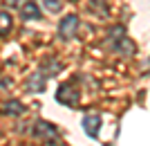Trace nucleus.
Segmentation results:
<instances>
[{
    "instance_id": "f257e3e1",
    "label": "nucleus",
    "mask_w": 150,
    "mask_h": 146,
    "mask_svg": "<svg viewBox=\"0 0 150 146\" xmlns=\"http://www.w3.org/2000/svg\"><path fill=\"white\" fill-rule=\"evenodd\" d=\"M76 29H79V18H76L74 14H69V16H65V18L61 20V25H58V36L69 41V38L76 36Z\"/></svg>"
},
{
    "instance_id": "f03ea898",
    "label": "nucleus",
    "mask_w": 150,
    "mask_h": 146,
    "mask_svg": "<svg viewBox=\"0 0 150 146\" xmlns=\"http://www.w3.org/2000/svg\"><path fill=\"white\" fill-rule=\"evenodd\" d=\"M56 99L61 103H65V106H76L79 103V92L74 88H69V85H61L56 92Z\"/></svg>"
},
{
    "instance_id": "7ed1b4c3",
    "label": "nucleus",
    "mask_w": 150,
    "mask_h": 146,
    "mask_svg": "<svg viewBox=\"0 0 150 146\" xmlns=\"http://www.w3.org/2000/svg\"><path fill=\"white\" fill-rule=\"evenodd\" d=\"M20 16L25 20H38L40 18V7H38L34 0H27V2H23V7H20Z\"/></svg>"
},
{
    "instance_id": "20e7f679",
    "label": "nucleus",
    "mask_w": 150,
    "mask_h": 146,
    "mask_svg": "<svg viewBox=\"0 0 150 146\" xmlns=\"http://www.w3.org/2000/svg\"><path fill=\"white\" fill-rule=\"evenodd\" d=\"M99 128H101V117L99 115H88L83 119V130L90 135V137H96L99 135Z\"/></svg>"
},
{
    "instance_id": "39448f33",
    "label": "nucleus",
    "mask_w": 150,
    "mask_h": 146,
    "mask_svg": "<svg viewBox=\"0 0 150 146\" xmlns=\"http://www.w3.org/2000/svg\"><path fill=\"white\" fill-rule=\"evenodd\" d=\"M34 135L36 137H45V140H52V137H56V128H54V124L38 121L36 126H34Z\"/></svg>"
},
{
    "instance_id": "423d86ee",
    "label": "nucleus",
    "mask_w": 150,
    "mask_h": 146,
    "mask_svg": "<svg viewBox=\"0 0 150 146\" xmlns=\"http://www.w3.org/2000/svg\"><path fill=\"white\" fill-rule=\"evenodd\" d=\"M27 88H29L31 92H40V90L45 88V74L36 72V74H34V76L29 79V81H27Z\"/></svg>"
},
{
    "instance_id": "0eeeda50",
    "label": "nucleus",
    "mask_w": 150,
    "mask_h": 146,
    "mask_svg": "<svg viewBox=\"0 0 150 146\" xmlns=\"http://www.w3.org/2000/svg\"><path fill=\"white\" fill-rule=\"evenodd\" d=\"M11 25H13L11 16H9L7 11H0V36H5V34H9Z\"/></svg>"
},
{
    "instance_id": "6e6552de",
    "label": "nucleus",
    "mask_w": 150,
    "mask_h": 146,
    "mask_svg": "<svg viewBox=\"0 0 150 146\" xmlns=\"http://www.w3.org/2000/svg\"><path fill=\"white\" fill-rule=\"evenodd\" d=\"M40 2H43V7L50 14H58L63 9V0H40Z\"/></svg>"
},
{
    "instance_id": "1a4fd4ad",
    "label": "nucleus",
    "mask_w": 150,
    "mask_h": 146,
    "mask_svg": "<svg viewBox=\"0 0 150 146\" xmlns=\"http://www.w3.org/2000/svg\"><path fill=\"white\" fill-rule=\"evenodd\" d=\"M5 113L7 115H20L23 113V103L20 101H7L5 103Z\"/></svg>"
}]
</instances>
